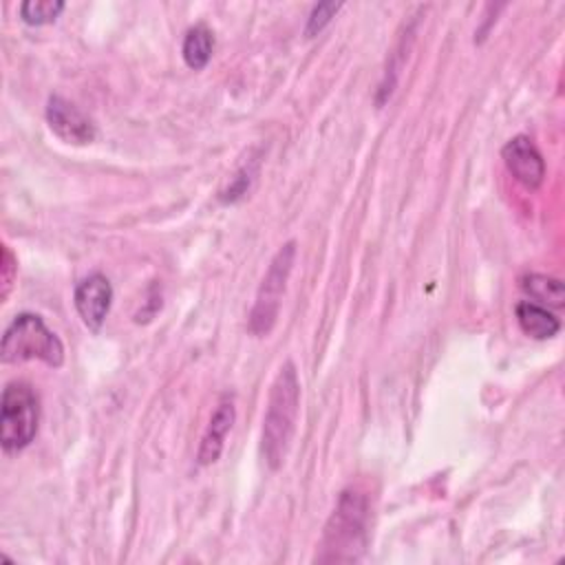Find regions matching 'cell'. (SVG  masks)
I'll return each instance as SVG.
<instances>
[{"label":"cell","instance_id":"cell-9","mask_svg":"<svg viewBox=\"0 0 565 565\" xmlns=\"http://www.w3.org/2000/svg\"><path fill=\"white\" fill-rule=\"evenodd\" d=\"M234 417H236L234 402H232L230 395H225L218 402V406H216V411H214V415H212V419H210V424L203 433V439H201V446H199V452H196V459H199L201 466H210L221 457L223 444H225L227 433L232 430Z\"/></svg>","mask_w":565,"mask_h":565},{"label":"cell","instance_id":"cell-5","mask_svg":"<svg viewBox=\"0 0 565 565\" xmlns=\"http://www.w3.org/2000/svg\"><path fill=\"white\" fill-rule=\"evenodd\" d=\"M296 260V241H287L276 256L271 258L267 274L260 280V287L256 291V300L254 307L249 311V322L247 329L249 333L263 338L271 331L276 318H278V309H280V300L287 287V278L291 274Z\"/></svg>","mask_w":565,"mask_h":565},{"label":"cell","instance_id":"cell-1","mask_svg":"<svg viewBox=\"0 0 565 565\" xmlns=\"http://www.w3.org/2000/svg\"><path fill=\"white\" fill-rule=\"evenodd\" d=\"M300 408V380L294 362H285L271 382L267 411L263 419V455L271 470H278L287 457Z\"/></svg>","mask_w":565,"mask_h":565},{"label":"cell","instance_id":"cell-4","mask_svg":"<svg viewBox=\"0 0 565 565\" xmlns=\"http://www.w3.org/2000/svg\"><path fill=\"white\" fill-rule=\"evenodd\" d=\"M40 422V402L26 382H9L2 391L0 404V441L4 452L26 448Z\"/></svg>","mask_w":565,"mask_h":565},{"label":"cell","instance_id":"cell-15","mask_svg":"<svg viewBox=\"0 0 565 565\" xmlns=\"http://www.w3.org/2000/svg\"><path fill=\"white\" fill-rule=\"evenodd\" d=\"M15 269H18V263H15L13 254H11V249L4 245L2 247V265H0V271H2V300L11 291V285H13V278H15Z\"/></svg>","mask_w":565,"mask_h":565},{"label":"cell","instance_id":"cell-12","mask_svg":"<svg viewBox=\"0 0 565 565\" xmlns=\"http://www.w3.org/2000/svg\"><path fill=\"white\" fill-rule=\"evenodd\" d=\"M521 287L530 298L541 302V307L561 309L565 305V287L558 278L545 274H527L521 278Z\"/></svg>","mask_w":565,"mask_h":565},{"label":"cell","instance_id":"cell-13","mask_svg":"<svg viewBox=\"0 0 565 565\" xmlns=\"http://www.w3.org/2000/svg\"><path fill=\"white\" fill-rule=\"evenodd\" d=\"M64 9L62 0H24L20 4V18L26 24H46L53 22Z\"/></svg>","mask_w":565,"mask_h":565},{"label":"cell","instance_id":"cell-7","mask_svg":"<svg viewBox=\"0 0 565 565\" xmlns=\"http://www.w3.org/2000/svg\"><path fill=\"white\" fill-rule=\"evenodd\" d=\"M49 128L66 143H90L95 139V124L75 104L60 95H51L46 102Z\"/></svg>","mask_w":565,"mask_h":565},{"label":"cell","instance_id":"cell-10","mask_svg":"<svg viewBox=\"0 0 565 565\" xmlns=\"http://www.w3.org/2000/svg\"><path fill=\"white\" fill-rule=\"evenodd\" d=\"M514 311H516L519 327L530 338L547 340V338H554L558 333V329H561V320L552 311H547V307H541L534 300L519 302Z\"/></svg>","mask_w":565,"mask_h":565},{"label":"cell","instance_id":"cell-11","mask_svg":"<svg viewBox=\"0 0 565 565\" xmlns=\"http://www.w3.org/2000/svg\"><path fill=\"white\" fill-rule=\"evenodd\" d=\"M212 51H214L212 29L203 22L190 26L185 38H183V46H181V55H183L185 64L194 71H201L210 62Z\"/></svg>","mask_w":565,"mask_h":565},{"label":"cell","instance_id":"cell-2","mask_svg":"<svg viewBox=\"0 0 565 565\" xmlns=\"http://www.w3.org/2000/svg\"><path fill=\"white\" fill-rule=\"evenodd\" d=\"M366 497L355 490H344L333 508L320 541V563H351L358 561L366 545Z\"/></svg>","mask_w":565,"mask_h":565},{"label":"cell","instance_id":"cell-8","mask_svg":"<svg viewBox=\"0 0 565 565\" xmlns=\"http://www.w3.org/2000/svg\"><path fill=\"white\" fill-rule=\"evenodd\" d=\"M73 302H75V309H77L82 322L88 329L99 331L110 311V302H113L110 280L99 271L86 276L84 280L77 282Z\"/></svg>","mask_w":565,"mask_h":565},{"label":"cell","instance_id":"cell-6","mask_svg":"<svg viewBox=\"0 0 565 565\" xmlns=\"http://www.w3.org/2000/svg\"><path fill=\"white\" fill-rule=\"evenodd\" d=\"M503 163L508 172L527 190H536L545 179V161L534 141L525 135L512 137L501 148Z\"/></svg>","mask_w":565,"mask_h":565},{"label":"cell","instance_id":"cell-3","mask_svg":"<svg viewBox=\"0 0 565 565\" xmlns=\"http://www.w3.org/2000/svg\"><path fill=\"white\" fill-rule=\"evenodd\" d=\"M0 358L7 364L42 360L49 366H62L64 344L38 313H20L2 333Z\"/></svg>","mask_w":565,"mask_h":565},{"label":"cell","instance_id":"cell-14","mask_svg":"<svg viewBox=\"0 0 565 565\" xmlns=\"http://www.w3.org/2000/svg\"><path fill=\"white\" fill-rule=\"evenodd\" d=\"M340 7H342V2H318V4L311 9L309 18H307L305 35H307V38L318 35V33L331 22V18L340 11Z\"/></svg>","mask_w":565,"mask_h":565}]
</instances>
